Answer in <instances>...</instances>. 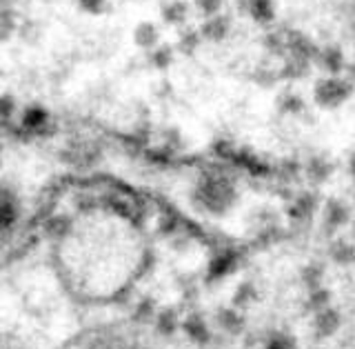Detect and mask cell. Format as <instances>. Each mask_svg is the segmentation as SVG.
<instances>
[{
	"instance_id": "4fadbf2b",
	"label": "cell",
	"mask_w": 355,
	"mask_h": 349,
	"mask_svg": "<svg viewBox=\"0 0 355 349\" xmlns=\"http://www.w3.org/2000/svg\"><path fill=\"white\" fill-rule=\"evenodd\" d=\"M277 107H280L282 114H300L304 109V100L295 94H284L277 100Z\"/></svg>"
},
{
	"instance_id": "30bf717a",
	"label": "cell",
	"mask_w": 355,
	"mask_h": 349,
	"mask_svg": "<svg viewBox=\"0 0 355 349\" xmlns=\"http://www.w3.org/2000/svg\"><path fill=\"white\" fill-rule=\"evenodd\" d=\"M160 40V33L155 29V25L151 22H140L138 29H136V44L142 49H153L155 44Z\"/></svg>"
},
{
	"instance_id": "8fae6325",
	"label": "cell",
	"mask_w": 355,
	"mask_h": 349,
	"mask_svg": "<svg viewBox=\"0 0 355 349\" xmlns=\"http://www.w3.org/2000/svg\"><path fill=\"white\" fill-rule=\"evenodd\" d=\"M318 209V198L313 194H302L295 202H293V207H291V216L293 218H309L311 213H313Z\"/></svg>"
},
{
	"instance_id": "ffe728a7",
	"label": "cell",
	"mask_w": 355,
	"mask_h": 349,
	"mask_svg": "<svg viewBox=\"0 0 355 349\" xmlns=\"http://www.w3.org/2000/svg\"><path fill=\"white\" fill-rule=\"evenodd\" d=\"M349 172H351V176H353V180H355V154L351 156V161H349Z\"/></svg>"
},
{
	"instance_id": "e0dca14e",
	"label": "cell",
	"mask_w": 355,
	"mask_h": 349,
	"mask_svg": "<svg viewBox=\"0 0 355 349\" xmlns=\"http://www.w3.org/2000/svg\"><path fill=\"white\" fill-rule=\"evenodd\" d=\"M44 122V114H42V109H31L29 114L25 116V125L27 127H38Z\"/></svg>"
},
{
	"instance_id": "ba28073f",
	"label": "cell",
	"mask_w": 355,
	"mask_h": 349,
	"mask_svg": "<svg viewBox=\"0 0 355 349\" xmlns=\"http://www.w3.org/2000/svg\"><path fill=\"white\" fill-rule=\"evenodd\" d=\"M247 11L255 22H260V25H269L273 20L271 0H247Z\"/></svg>"
},
{
	"instance_id": "6da1fadb",
	"label": "cell",
	"mask_w": 355,
	"mask_h": 349,
	"mask_svg": "<svg viewBox=\"0 0 355 349\" xmlns=\"http://www.w3.org/2000/svg\"><path fill=\"white\" fill-rule=\"evenodd\" d=\"M238 200V189L233 185V180L222 174L209 170L198 178L196 189H193V202L209 213H227Z\"/></svg>"
},
{
	"instance_id": "7a4b0ae2",
	"label": "cell",
	"mask_w": 355,
	"mask_h": 349,
	"mask_svg": "<svg viewBox=\"0 0 355 349\" xmlns=\"http://www.w3.org/2000/svg\"><path fill=\"white\" fill-rule=\"evenodd\" d=\"M353 94V83L349 78H340V76H331V78H322L313 89V98L320 107L324 109H336L342 103H347Z\"/></svg>"
},
{
	"instance_id": "5bb4252c",
	"label": "cell",
	"mask_w": 355,
	"mask_h": 349,
	"mask_svg": "<svg viewBox=\"0 0 355 349\" xmlns=\"http://www.w3.org/2000/svg\"><path fill=\"white\" fill-rule=\"evenodd\" d=\"M200 31H196V29H187V31H182V36H180V51H184V54H193L196 49H198V44H200Z\"/></svg>"
},
{
	"instance_id": "3957f363",
	"label": "cell",
	"mask_w": 355,
	"mask_h": 349,
	"mask_svg": "<svg viewBox=\"0 0 355 349\" xmlns=\"http://www.w3.org/2000/svg\"><path fill=\"white\" fill-rule=\"evenodd\" d=\"M18 216H20V205L16 194L11 189L0 187V236L9 234L16 227Z\"/></svg>"
},
{
	"instance_id": "7c38bea8",
	"label": "cell",
	"mask_w": 355,
	"mask_h": 349,
	"mask_svg": "<svg viewBox=\"0 0 355 349\" xmlns=\"http://www.w3.org/2000/svg\"><path fill=\"white\" fill-rule=\"evenodd\" d=\"M162 18H164V22H169V25H180V22H184V18H187V5L180 3V0L162 5Z\"/></svg>"
},
{
	"instance_id": "9c48e42d",
	"label": "cell",
	"mask_w": 355,
	"mask_h": 349,
	"mask_svg": "<svg viewBox=\"0 0 355 349\" xmlns=\"http://www.w3.org/2000/svg\"><path fill=\"white\" fill-rule=\"evenodd\" d=\"M309 67H311V60L293 58V56H288L284 67L280 70V76L286 78V81H297V78H304L309 74Z\"/></svg>"
},
{
	"instance_id": "ac0fdd59",
	"label": "cell",
	"mask_w": 355,
	"mask_h": 349,
	"mask_svg": "<svg viewBox=\"0 0 355 349\" xmlns=\"http://www.w3.org/2000/svg\"><path fill=\"white\" fill-rule=\"evenodd\" d=\"M336 258H338V261H351V258H353V250H351L347 243H340L336 247Z\"/></svg>"
},
{
	"instance_id": "2e32d148",
	"label": "cell",
	"mask_w": 355,
	"mask_h": 349,
	"mask_svg": "<svg viewBox=\"0 0 355 349\" xmlns=\"http://www.w3.org/2000/svg\"><path fill=\"white\" fill-rule=\"evenodd\" d=\"M171 58H173V51H171V47H158L153 51V65L155 67H169L171 65Z\"/></svg>"
},
{
	"instance_id": "8992f818",
	"label": "cell",
	"mask_w": 355,
	"mask_h": 349,
	"mask_svg": "<svg viewBox=\"0 0 355 349\" xmlns=\"http://www.w3.org/2000/svg\"><path fill=\"white\" fill-rule=\"evenodd\" d=\"M227 33H229V18L225 16H214V18H207L205 20V25L202 29H200V36L211 40V42H220V40H225L227 38Z\"/></svg>"
},
{
	"instance_id": "d6986e66",
	"label": "cell",
	"mask_w": 355,
	"mask_h": 349,
	"mask_svg": "<svg viewBox=\"0 0 355 349\" xmlns=\"http://www.w3.org/2000/svg\"><path fill=\"white\" fill-rule=\"evenodd\" d=\"M100 3H103V0H83V5L89 7V9H98Z\"/></svg>"
},
{
	"instance_id": "9a60e30c",
	"label": "cell",
	"mask_w": 355,
	"mask_h": 349,
	"mask_svg": "<svg viewBox=\"0 0 355 349\" xmlns=\"http://www.w3.org/2000/svg\"><path fill=\"white\" fill-rule=\"evenodd\" d=\"M198 9L200 14L207 16V18H214L220 14V7H222V0H198Z\"/></svg>"
},
{
	"instance_id": "277c9868",
	"label": "cell",
	"mask_w": 355,
	"mask_h": 349,
	"mask_svg": "<svg viewBox=\"0 0 355 349\" xmlns=\"http://www.w3.org/2000/svg\"><path fill=\"white\" fill-rule=\"evenodd\" d=\"M315 60L322 65V70H327L331 76H338L340 72L347 70V63H344V54L340 47H324V49H318Z\"/></svg>"
},
{
	"instance_id": "52a82bcc",
	"label": "cell",
	"mask_w": 355,
	"mask_h": 349,
	"mask_svg": "<svg viewBox=\"0 0 355 349\" xmlns=\"http://www.w3.org/2000/svg\"><path fill=\"white\" fill-rule=\"evenodd\" d=\"M324 220L333 229L342 227V225L349 220V207L340 200H329L327 207H324Z\"/></svg>"
},
{
	"instance_id": "5b68a950",
	"label": "cell",
	"mask_w": 355,
	"mask_h": 349,
	"mask_svg": "<svg viewBox=\"0 0 355 349\" xmlns=\"http://www.w3.org/2000/svg\"><path fill=\"white\" fill-rule=\"evenodd\" d=\"M304 174L313 185H322L333 174V163L329 159H324V156H313V159L306 163Z\"/></svg>"
}]
</instances>
